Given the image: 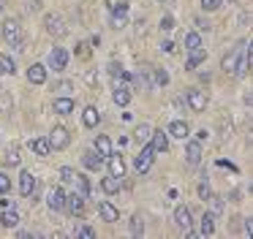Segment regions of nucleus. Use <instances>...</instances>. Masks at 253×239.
Listing matches in <instances>:
<instances>
[{
    "instance_id": "f257e3e1",
    "label": "nucleus",
    "mask_w": 253,
    "mask_h": 239,
    "mask_svg": "<svg viewBox=\"0 0 253 239\" xmlns=\"http://www.w3.org/2000/svg\"><path fill=\"white\" fill-rule=\"evenodd\" d=\"M248 46H251L248 41H240L223 60H220L223 74H229V76H245L248 74V68H251V49Z\"/></svg>"
},
{
    "instance_id": "f03ea898",
    "label": "nucleus",
    "mask_w": 253,
    "mask_h": 239,
    "mask_svg": "<svg viewBox=\"0 0 253 239\" xmlns=\"http://www.w3.org/2000/svg\"><path fill=\"white\" fill-rule=\"evenodd\" d=\"M0 36H3V41L6 43H22L25 36H22V25H19L17 19H6L3 25H0Z\"/></svg>"
},
{
    "instance_id": "7ed1b4c3",
    "label": "nucleus",
    "mask_w": 253,
    "mask_h": 239,
    "mask_svg": "<svg viewBox=\"0 0 253 239\" xmlns=\"http://www.w3.org/2000/svg\"><path fill=\"white\" fill-rule=\"evenodd\" d=\"M44 27H46V33H49L52 38H66L68 36V25H66V19H63L60 14H46L44 16Z\"/></svg>"
},
{
    "instance_id": "20e7f679",
    "label": "nucleus",
    "mask_w": 253,
    "mask_h": 239,
    "mask_svg": "<svg viewBox=\"0 0 253 239\" xmlns=\"http://www.w3.org/2000/svg\"><path fill=\"white\" fill-rule=\"evenodd\" d=\"M46 65H49L55 74H63V71L68 68V52L63 46H52L49 57H46Z\"/></svg>"
},
{
    "instance_id": "39448f33",
    "label": "nucleus",
    "mask_w": 253,
    "mask_h": 239,
    "mask_svg": "<svg viewBox=\"0 0 253 239\" xmlns=\"http://www.w3.org/2000/svg\"><path fill=\"white\" fill-rule=\"evenodd\" d=\"M153 160H155V150L150 147V141H147V144L142 147V152L133 158V168H136L139 174H147L150 166H153Z\"/></svg>"
},
{
    "instance_id": "423d86ee",
    "label": "nucleus",
    "mask_w": 253,
    "mask_h": 239,
    "mask_svg": "<svg viewBox=\"0 0 253 239\" xmlns=\"http://www.w3.org/2000/svg\"><path fill=\"white\" fill-rule=\"evenodd\" d=\"M174 223L188 234V237H196V234L191 231V228H193V212H191V206H185V204L177 206V209H174Z\"/></svg>"
},
{
    "instance_id": "0eeeda50",
    "label": "nucleus",
    "mask_w": 253,
    "mask_h": 239,
    "mask_svg": "<svg viewBox=\"0 0 253 239\" xmlns=\"http://www.w3.org/2000/svg\"><path fill=\"white\" fill-rule=\"evenodd\" d=\"M52 144V150H66L68 144H71V133H68V128H63V125H57V128H52V133L46 136Z\"/></svg>"
},
{
    "instance_id": "6e6552de",
    "label": "nucleus",
    "mask_w": 253,
    "mask_h": 239,
    "mask_svg": "<svg viewBox=\"0 0 253 239\" xmlns=\"http://www.w3.org/2000/svg\"><path fill=\"white\" fill-rule=\"evenodd\" d=\"M185 103L191 106V112H204L207 109V95L199 87H191V90H185Z\"/></svg>"
},
{
    "instance_id": "1a4fd4ad",
    "label": "nucleus",
    "mask_w": 253,
    "mask_h": 239,
    "mask_svg": "<svg viewBox=\"0 0 253 239\" xmlns=\"http://www.w3.org/2000/svg\"><path fill=\"white\" fill-rule=\"evenodd\" d=\"M66 209H68V215L82 217L84 215V196L82 193H71V196L66 193Z\"/></svg>"
},
{
    "instance_id": "9d476101",
    "label": "nucleus",
    "mask_w": 253,
    "mask_h": 239,
    "mask_svg": "<svg viewBox=\"0 0 253 239\" xmlns=\"http://www.w3.org/2000/svg\"><path fill=\"white\" fill-rule=\"evenodd\" d=\"M46 204H49L52 212H63V209H66V190H63V188H52L49 193H46Z\"/></svg>"
},
{
    "instance_id": "9b49d317",
    "label": "nucleus",
    "mask_w": 253,
    "mask_h": 239,
    "mask_svg": "<svg viewBox=\"0 0 253 239\" xmlns=\"http://www.w3.org/2000/svg\"><path fill=\"white\" fill-rule=\"evenodd\" d=\"M196 237H212L215 234V212H204L199 217V231H193Z\"/></svg>"
},
{
    "instance_id": "f8f14e48",
    "label": "nucleus",
    "mask_w": 253,
    "mask_h": 239,
    "mask_svg": "<svg viewBox=\"0 0 253 239\" xmlns=\"http://www.w3.org/2000/svg\"><path fill=\"white\" fill-rule=\"evenodd\" d=\"M98 215H101V220H106V223L120 220V209H117L112 201H98Z\"/></svg>"
},
{
    "instance_id": "ddd939ff",
    "label": "nucleus",
    "mask_w": 253,
    "mask_h": 239,
    "mask_svg": "<svg viewBox=\"0 0 253 239\" xmlns=\"http://www.w3.org/2000/svg\"><path fill=\"white\" fill-rule=\"evenodd\" d=\"M185 163L188 166H199L202 163V141H188L185 144Z\"/></svg>"
},
{
    "instance_id": "4468645a",
    "label": "nucleus",
    "mask_w": 253,
    "mask_h": 239,
    "mask_svg": "<svg viewBox=\"0 0 253 239\" xmlns=\"http://www.w3.org/2000/svg\"><path fill=\"white\" fill-rule=\"evenodd\" d=\"M166 133L174 136V139H180V141H185V139H188V133H191V128H188L185 120H171L169 128H166Z\"/></svg>"
},
{
    "instance_id": "2eb2a0df",
    "label": "nucleus",
    "mask_w": 253,
    "mask_h": 239,
    "mask_svg": "<svg viewBox=\"0 0 253 239\" xmlns=\"http://www.w3.org/2000/svg\"><path fill=\"white\" fill-rule=\"evenodd\" d=\"M82 166L87 168V171H101V166H104V158H101L95 150H87V152H82Z\"/></svg>"
},
{
    "instance_id": "dca6fc26",
    "label": "nucleus",
    "mask_w": 253,
    "mask_h": 239,
    "mask_svg": "<svg viewBox=\"0 0 253 239\" xmlns=\"http://www.w3.org/2000/svg\"><path fill=\"white\" fill-rule=\"evenodd\" d=\"M30 152H36L39 158H46L52 152V144H49V139L46 136H36V139H30Z\"/></svg>"
},
{
    "instance_id": "f3484780",
    "label": "nucleus",
    "mask_w": 253,
    "mask_h": 239,
    "mask_svg": "<svg viewBox=\"0 0 253 239\" xmlns=\"http://www.w3.org/2000/svg\"><path fill=\"white\" fill-rule=\"evenodd\" d=\"M150 147L155 150V155H161V152L169 150V136H166V130H153V136H150Z\"/></svg>"
},
{
    "instance_id": "a211bd4d",
    "label": "nucleus",
    "mask_w": 253,
    "mask_h": 239,
    "mask_svg": "<svg viewBox=\"0 0 253 239\" xmlns=\"http://www.w3.org/2000/svg\"><path fill=\"white\" fill-rule=\"evenodd\" d=\"M106 166H109V174L112 177H126V160H123V155H115L112 152L109 158H106Z\"/></svg>"
},
{
    "instance_id": "6ab92c4d",
    "label": "nucleus",
    "mask_w": 253,
    "mask_h": 239,
    "mask_svg": "<svg viewBox=\"0 0 253 239\" xmlns=\"http://www.w3.org/2000/svg\"><path fill=\"white\" fill-rule=\"evenodd\" d=\"M93 150L106 160V158L112 155V139H109V136H104V133H98V136H95V141H93Z\"/></svg>"
},
{
    "instance_id": "aec40b11",
    "label": "nucleus",
    "mask_w": 253,
    "mask_h": 239,
    "mask_svg": "<svg viewBox=\"0 0 253 239\" xmlns=\"http://www.w3.org/2000/svg\"><path fill=\"white\" fill-rule=\"evenodd\" d=\"M204 60H207V52H204L202 46H199V49H191V54H188V60H185V71H196L199 65L204 63Z\"/></svg>"
},
{
    "instance_id": "412c9836",
    "label": "nucleus",
    "mask_w": 253,
    "mask_h": 239,
    "mask_svg": "<svg viewBox=\"0 0 253 239\" xmlns=\"http://www.w3.org/2000/svg\"><path fill=\"white\" fill-rule=\"evenodd\" d=\"M28 81L30 84H44L46 81V65H41V63L30 65L28 68Z\"/></svg>"
},
{
    "instance_id": "4be33fe9",
    "label": "nucleus",
    "mask_w": 253,
    "mask_h": 239,
    "mask_svg": "<svg viewBox=\"0 0 253 239\" xmlns=\"http://www.w3.org/2000/svg\"><path fill=\"white\" fill-rule=\"evenodd\" d=\"M36 182H39V179H36V177H33V174H30V171H22V174H19V193H22L25 199H28V196L33 193Z\"/></svg>"
},
{
    "instance_id": "5701e85b",
    "label": "nucleus",
    "mask_w": 253,
    "mask_h": 239,
    "mask_svg": "<svg viewBox=\"0 0 253 239\" xmlns=\"http://www.w3.org/2000/svg\"><path fill=\"white\" fill-rule=\"evenodd\" d=\"M74 106H77V103H74V98H71V95H60V98H55V114H63V117H66V114H71V112H74Z\"/></svg>"
},
{
    "instance_id": "b1692460",
    "label": "nucleus",
    "mask_w": 253,
    "mask_h": 239,
    "mask_svg": "<svg viewBox=\"0 0 253 239\" xmlns=\"http://www.w3.org/2000/svg\"><path fill=\"white\" fill-rule=\"evenodd\" d=\"M112 101H115L117 106H128V103H131V90H128L126 84H117L115 90H112Z\"/></svg>"
},
{
    "instance_id": "393cba45",
    "label": "nucleus",
    "mask_w": 253,
    "mask_h": 239,
    "mask_svg": "<svg viewBox=\"0 0 253 239\" xmlns=\"http://www.w3.org/2000/svg\"><path fill=\"white\" fill-rule=\"evenodd\" d=\"M19 220H22V217H19V212L14 209H3V215H0V226L3 228H17L19 226Z\"/></svg>"
},
{
    "instance_id": "a878e982",
    "label": "nucleus",
    "mask_w": 253,
    "mask_h": 239,
    "mask_svg": "<svg viewBox=\"0 0 253 239\" xmlns=\"http://www.w3.org/2000/svg\"><path fill=\"white\" fill-rule=\"evenodd\" d=\"M120 185H123V179L120 177H112V174L101 179V188H104V193H109V196L120 193Z\"/></svg>"
},
{
    "instance_id": "bb28decb",
    "label": "nucleus",
    "mask_w": 253,
    "mask_h": 239,
    "mask_svg": "<svg viewBox=\"0 0 253 239\" xmlns=\"http://www.w3.org/2000/svg\"><path fill=\"white\" fill-rule=\"evenodd\" d=\"M0 74H6V76L17 74V60L11 54H0Z\"/></svg>"
},
{
    "instance_id": "cd10ccee",
    "label": "nucleus",
    "mask_w": 253,
    "mask_h": 239,
    "mask_svg": "<svg viewBox=\"0 0 253 239\" xmlns=\"http://www.w3.org/2000/svg\"><path fill=\"white\" fill-rule=\"evenodd\" d=\"M98 120H101V114H98V109H95V106H87V109L82 112L84 128H95V125H98Z\"/></svg>"
},
{
    "instance_id": "c85d7f7f",
    "label": "nucleus",
    "mask_w": 253,
    "mask_h": 239,
    "mask_svg": "<svg viewBox=\"0 0 253 239\" xmlns=\"http://www.w3.org/2000/svg\"><path fill=\"white\" fill-rule=\"evenodd\" d=\"M182 43H185V49L191 52V49H199L202 46V33L193 30V33H185V38H182Z\"/></svg>"
},
{
    "instance_id": "c756f323",
    "label": "nucleus",
    "mask_w": 253,
    "mask_h": 239,
    "mask_svg": "<svg viewBox=\"0 0 253 239\" xmlns=\"http://www.w3.org/2000/svg\"><path fill=\"white\" fill-rule=\"evenodd\" d=\"M150 136H153V128H150V125H139V128L133 130V139H136L139 144H147Z\"/></svg>"
},
{
    "instance_id": "7c9ffc66",
    "label": "nucleus",
    "mask_w": 253,
    "mask_h": 239,
    "mask_svg": "<svg viewBox=\"0 0 253 239\" xmlns=\"http://www.w3.org/2000/svg\"><path fill=\"white\" fill-rule=\"evenodd\" d=\"M74 237L93 239V237H95V228H93V226H87V223H77V228H74Z\"/></svg>"
},
{
    "instance_id": "2f4dec72",
    "label": "nucleus",
    "mask_w": 253,
    "mask_h": 239,
    "mask_svg": "<svg viewBox=\"0 0 253 239\" xmlns=\"http://www.w3.org/2000/svg\"><path fill=\"white\" fill-rule=\"evenodd\" d=\"M106 8L112 14H128V0H106Z\"/></svg>"
},
{
    "instance_id": "473e14b6",
    "label": "nucleus",
    "mask_w": 253,
    "mask_h": 239,
    "mask_svg": "<svg viewBox=\"0 0 253 239\" xmlns=\"http://www.w3.org/2000/svg\"><path fill=\"white\" fill-rule=\"evenodd\" d=\"M131 81L139 87V90H150V87H153L150 76H147V74H142V71H139V74H133V76H131Z\"/></svg>"
},
{
    "instance_id": "72a5a7b5",
    "label": "nucleus",
    "mask_w": 253,
    "mask_h": 239,
    "mask_svg": "<svg viewBox=\"0 0 253 239\" xmlns=\"http://www.w3.org/2000/svg\"><path fill=\"white\" fill-rule=\"evenodd\" d=\"M74 185H77V193H82L84 199L90 196V179L82 177V174H77V179H74Z\"/></svg>"
},
{
    "instance_id": "f704fd0d",
    "label": "nucleus",
    "mask_w": 253,
    "mask_h": 239,
    "mask_svg": "<svg viewBox=\"0 0 253 239\" xmlns=\"http://www.w3.org/2000/svg\"><path fill=\"white\" fill-rule=\"evenodd\" d=\"M128 226H131V234H133V237H142V234H144V220H142V215H133Z\"/></svg>"
},
{
    "instance_id": "c9c22d12",
    "label": "nucleus",
    "mask_w": 253,
    "mask_h": 239,
    "mask_svg": "<svg viewBox=\"0 0 253 239\" xmlns=\"http://www.w3.org/2000/svg\"><path fill=\"white\" fill-rule=\"evenodd\" d=\"M52 90H55V92H60V95H68V92L74 90V81H68V79L55 81V84H52Z\"/></svg>"
},
{
    "instance_id": "e433bc0d",
    "label": "nucleus",
    "mask_w": 253,
    "mask_h": 239,
    "mask_svg": "<svg viewBox=\"0 0 253 239\" xmlns=\"http://www.w3.org/2000/svg\"><path fill=\"white\" fill-rule=\"evenodd\" d=\"M153 81H155V84H161V87H166V84H169V74H166L164 68L153 71Z\"/></svg>"
},
{
    "instance_id": "4c0bfd02",
    "label": "nucleus",
    "mask_w": 253,
    "mask_h": 239,
    "mask_svg": "<svg viewBox=\"0 0 253 239\" xmlns=\"http://www.w3.org/2000/svg\"><path fill=\"white\" fill-rule=\"evenodd\" d=\"M77 174L79 171H74L71 166H63L60 168V179H63V182H74V179H77Z\"/></svg>"
},
{
    "instance_id": "58836bf2",
    "label": "nucleus",
    "mask_w": 253,
    "mask_h": 239,
    "mask_svg": "<svg viewBox=\"0 0 253 239\" xmlns=\"http://www.w3.org/2000/svg\"><path fill=\"white\" fill-rule=\"evenodd\" d=\"M8 190H11V177H6V174L0 171V196L8 193Z\"/></svg>"
},
{
    "instance_id": "ea45409f",
    "label": "nucleus",
    "mask_w": 253,
    "mask_h": 239,
    "mask_svg": "<svg viewBox=\"0 0 253 239\" xmlns=\"http://www.w3.org/2000/svg\"><path fill=\"white\" fill-rule=\"evenodd\" d=\"M6 163H8V166H19V152H17V147H11V150H8Z\"/></svg>"
},
{
    "instance_id": "a19ab883",
    "label": "nucleus",
    "mask_w": 253,
    "mask_h": 239,
    "mask_svg": "<svg viewBox=\"0 0 253 239\" xmlns=\"http://www.w3.org/2000/svg\"><path fill=\"white\" fill-rule=\"evenodd\" d=\"M204 11H218L220 8V0H199Z\"/></svg>"
},
{
    "instance_id": "79ce46f5",
    "label": "nucleus",
    "mask_w": 253,
    "mask_h": 239,
    "mask_svg": "<svg viewBox=\"0 0 253 239\" xmlns=\"http://www.w3.org/2000/svg\"><path fill=\"white\" fill-rule=\"evenodd\" d=\"M207 201H212V212H215V215H218V212L223 209V199H220V196H210Z\"/></svg>"
},
{
    "instance_id": "37998d69",
    "label": "nucleus",
    "mask_w": 253,
    "mask_h": 239,
    "mask_svg": "<svg viewBox=\"0 0 253 239\" xmlns=\"http://www.w3.org/2000/svg\"><path fill=\"white\" fill-rule=\"evenodd\" d=\"M193 25H196V30L199 33H204V30H210V22L204 19V16H196V19H193Z\"/></svg>"
},
{
    "instance_id": "c03bdc74",
    "label": "nucleus",
    "mask_w": 253,
    "mask_h": 239,
    "mask_svg": "<svg viewBox=\"0 0 253 239\" xmlns=\"http://www.w3.org/2000/svg\"><path fill=\"white\" fill-rule=\"evenodd\" d=\"M112 27H126V14H112Z\"/></svg>"
},
{
    "instance_id": "a18cd8bd",
    "label": "nucleus",
    "mask_w": 253,
    "mask_h": 239,
    "mask_svg": "<svg viewBox=\"0 0 253 239\" xmlns=\"http://www.w3.org/2000/svg\"><path fill=\"white\" fill-rule=\"evenodd\" d=\"M171 27H174V19H171V16H164V19H161V30H171Z\"/></svg>"
},
{
    "instance_id": "49530a36",
    "label": "nucleus",
    "mask_w": 253,
    "mask_h": 239,
    "mask_svg": "<svg viewBox=\"0 0 253 239\" xmlns=\"http://www.w3.org/2000/svg\"><path fill=\"white\" fill-rule=\"evenodd\" d=\"M199 196H202V199H204V201H207V199H210V196H212V190H210V188H207V185H204V182H202V185H199Z\"/></svg>"
},
{
    "instance_id": "de8ad7c7",
    "label": "nucleus",
    "mask_w": 253,
    "mask_h": 239,
    "mask_svg": "<svg viewBox=\"0 0 253 239\" xmlns=\"http://www.w3.org/2000/svg\"><path fill=\"white\" fill-rule=\"evenodd\" d=\"M174 43H171V41H164V43H161V52H166V54H174Z\"/></svg>"
},
{
    "instance_id": "09e8293b",
    "label": "nucleus",
    "mask_w": 253,
    "mask_h": 239,
    "mask_svg": "<svg viewBox=\"0 0 253 239\" xmlns=\"http://www.w3.org/2000/svg\"><path fill=\"white\" fill-rule=\"evenodd\" d=\"M77 54H79V57H87V54H90V49H87V43H79V49H77Z\"/></svg>"
},
{
    "instance_id": "8fccbe9b",
    "label": "nucleus",
    "mask_w": 253,
    "mask_h": 239,
    "mask_svg": "<svg viewBox=\"0 0 253 239\" xmlns=\"http://www.w3.org/2000/svg\"><path fill=\"white\" fill-rule=\"evenodd\" d=\"M0 206H3V209H11V206H14V199H0Z\"/></svg>"
},
{
    "instance_id": "3c124183",
    "label": "nucleus",
    "mask_w": 253,
    "mask_h": 239,
    "mask_svg": "<svg viewBox=\"0 0 253 239\" xmlns=\"http://www.w3.org/2000/svg\"><path fill=\"white\" fill-rule=\"evenodd\" d=\"M3 11H6V0H0V14H3Z\"/></svg>"
},
{
    "instance_id": "603ef678",
    "label": "nucleus",
    "mask_w": 253,
    "mask_h": 239,
    "mask_svg": "<svg viewBox=\"0 0 253 239\" xmlns=\"http://www.w3.org/2000/svg\"><path fill=\"white\" fill-rule=\"evenodd\" d=\"M229 3H234V0H229Z\"/></svg>"
},
{
    "instance_id": "864d4df0",
    "label": "nucleus",
    "mask_w": 253,
    "mask_h": 239,
    "mask_svg": "<svg viewBox=\"0 0 253 239\" xmlns=\"http://www.w3.org/2000/svg\"><path fill=\"white\" fill-rule=\"evenodd\" d=\"M161 3H164V0H161Z\"/></svg>"
}]
</instances>
